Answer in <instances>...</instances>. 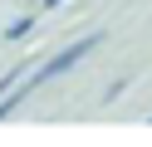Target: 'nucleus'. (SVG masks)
Listing matches in <instances>:
<instances>
[{
  "mask_svg": "<svg viewBox=\"0 0 152 147\" xmlns=\"http://www.w3.org/2000/svg\"><path fill=\"white\" fill-rule=\"evenodd\" d=\"M98 44H103V34H83V39H74V44H64L59 54L49 59V64H39V69H34V74L25 78L20 88H10V93L0 98V123H5V118H10L15 108H20L25 98L34 93V88H44V83H54V78H59V74H69V69L79 64V59H88V54H93V49H98Z\"/></svg>",
  "mask_w": 152,
  "mask_h": 147,
  "instance_id": "f257e3e1",
  "label": "nucleus"
},
{
  "mask_svg": "<svg viewBox=\"0 0 152 147\" xmlns=\"http://www.w3.org/2000/svg\"><path fill=\"white\" fill-rule=\"evenodd\" d=\"M34 29V15H20V20H10V29H5V39H25Z\"/></svg>",
  "mask_w": 152,
  "mask_h": 147,
  "instance_id": "f03ea898",
  "label": "nucleus"
},
{
  "mask_svg": "<svg viewBox=\"0 0 152 147\" xmlns=\"http://www.w3.org/2000/svg\"><path fill=\"white\" fill-rule=\"evenodd\" d=\"M59 5H64V0H44V10H59Z\"/></svg>",
  "mask_w": 152,
  "mask_h": 147,
  "instance_id": "7ed1b4c3",
  "label": "nucleus"
}]
</instances>
